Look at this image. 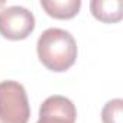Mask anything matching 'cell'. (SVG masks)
Masks as SVG:
<instances>
[{
	"instance_id": "obj_6",
	"label": "cell",
	"mask_w": 123,
	"mask_h": 123,
	"mask_svg": "<svg viewBox=\"0 0 123 123\" xmlns=\"http://www.w3.org/2000/svg\"><path fill=\"white\" fill-rule=\"evenodd\" d=\"M41 6L45 12L55 19H71L74 18L80 7V0H41Z\"/></svg>"
},
{
	"instance_id": "obj_7",
	"label": "cell",
	"mask_w": 123,
	"mask_h": 123,
	"mask_svg": "<svg viewBox=\"0 0 123 123\" xmlns=\"http://www.w3.org/2000/svg\"><path fill=\"white\" fill-rule=\"evenodd\" d=\"M103 123H123V100L114 98L104 104L101 110Z\"/></svg>"
},
{
	"instance_id": "obj_3",
	"label": "cell",
	"mask_w": 123,
	"mask_h": 123,
	"mask_svg": "<svg viewBox=\"0 0 123 123\" xmlns=\"http://www.w3.org/2000/svg\"><path fill=\"white\" fill-rule=\"evenodd\" d=\"M35 29V16L22 6H9L0 10V35L10 41L28 38Z\"/></svg>"
},
{
	"instance_id": "obj_2",
	"label": "cell",
	"mask_w": 123,
	"mask_h": 123,
	"mask_svg": "<svg viewBox=\"0 0 123 123\" xmlns=\"http://www.w3.org/2000/svg\"><path fill=\"white\" fill-rule=\"evenodd\" d=\"M31 107L25 87L18 81L0 83V122L2 123H28Z\"/></svg>"
},
{
	"instance_id": "obj_8",
	"label": "cell",
	"mask_w": 123,
	"mask_h": 123,
	"mask_svg": "<svg viewBox=\"0 0 123 123\" xmlns=\"http://www.w3.org/2000/svg\"><path fill=\"white\" fill-rule=\"evenodd\" d=\"M3 5H5V3H3V2H0V6H3Z\"/></svg>"
},
{
	"instance_id": "obj_1",
	"label": "cell",
	"mask_w": 123,
	"mask_h": 123,
	"mask_svg": "<svg viewBox=\"0 0 123 123\" xmlns=\"http://www.w3.org/2000/svg\"><path fill=\"white\" fill-rule=\"evenodd\" d=\"M41 62L51 71L62 73L71 68L77 58L74 36L59 28H49L42 32L36 43Z\"/></svg>"
},
{
	"instance_id": "obj_5",
	"label": "cell",
	"mask_w": 123,
	"mask_h": 123,
	"mask_svg": "<svg viewBox=\"0 0 123 123\" xmlns=\"http://www.w3.org/2000/svg\"><path fill=\"white\" fill-rule=\"evenodd\" d=\"M90 9L93 16L104 23H116L123 18L122 0H93Z\"/></svg>"
},
{
	"instance_id": "obj_4",
	"label": "cell",
	"mask_w": 123,
	"mask_h": 123,
	"mask_svg": "<svg viewBox=\"0 0 123 123\" xmlns=\"http://www.w3.org/2000/svg\"><path fill=\"white\" fill-rule=\"evenodd\" d=\"M77 109L74 103L64 96H49L39 107V120L36 123H75Z\"/></svg>"
}]
</instances>
